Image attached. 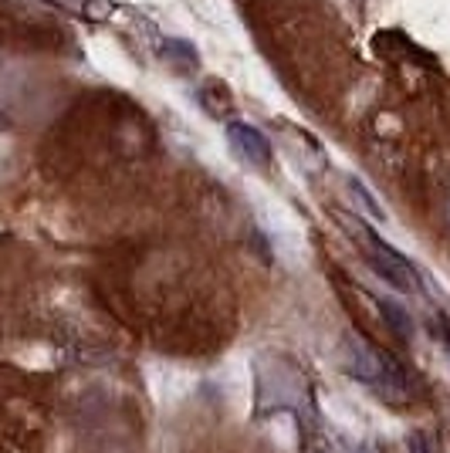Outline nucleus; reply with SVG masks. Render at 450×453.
Masks as SVG:
<instances>
[{
    "label": "nucleus",
    "mask_w": 450,
    "mask_h": 453,
    "mask_svg": "<svg viewBox=\"0 0 450 453\" xmlns=\"http://www.w3.org/2000/svg\"><path fill=\"white\" fill-rule=\"evenodd\" d=\"M55 4H65V7H81V0H55Z\"/></svg>",
    "instance_id": "9b49d317"
},
{
    "label": "nucleus",
    "mask_w": 450,
    "mask_h": 453,
    "mask_svg": "<svg viewBox=\"0 0 450 453\" xmlns=\"http://www.w3.org/2000/svg\"><path fill=\"white\" fill-rule=\"evenodd\" d=\"M268 430H271V436H275L278 450H284V453L299 450V426H295V419H291L288 413L275 416V419L268 423Z\"/></svg>",
    "instance_id": "423d86ee"
},
{
    "label": "nucleus",
    "mask_w": 450,
    "mask_h": 453,
    "mask_svg": "<svg viewBox=\"0 0 450 453\" xmlns=\"http://www.w3.org/2000/svg\"><path fill=\"white\" fill-rule=\"evenodd\" d=\"M146 376H150L152 399L159 406H173L183 396H190V389H193V376L183 372V369H176V365H150Z\"/></svg>",
    "instance_id": "20e7f679"
},
{
    "label": "nucleus",
    "mask_w": 450,
    "mask_h": 453,
    "mask_svg": "<svg viewBox=\"0 0 450 453\" xmlns=\"http://www.w3.org/2000/svg\"><path fill=\"white\" fill-rule=\"evenodd\" d=\"M349 220H353V217H349ZM353 224L362 230V241H366V265L373 267L376 274L390 284V288H396L400 295L420 291V271L413 267L410 257H407L403 250H396L393 244H386L376 230H369L366 220H353Z\"/></svg>",
    "instance_id": "f257e3e1"
},
{
    "label": "nucleus",
    "mask_w": 450,
    "mask_h": 453,
    "mask_svg": "<svg viewBox=\"0 0 450 453\" xmlns=\"http://www.w3.org/2000/svg\"><path fill=\"white\" fill-rule=\"evenodd\" d=\"M159 58L163 61H169V65H183L187 72H193L197 65H200V55H197V48L190 44V41H183V38H167L163 44H159Z\"/></svg>",
    "instance_id": "39448f33"
},
{
    "label": "nucleus",
    "mask_w": 450,
    "mask_h": 453,
    "mask_svg": "<svg viewBox=\"0 0 450 453\" xmlns=\"http://www.w3.org/2000/svg\"><path fill=\"white\" fill-rule=\"evenodd\" d=\"M322 410L336 423L338 430L353 436H362L373 430V410H366L353 396H338V393H322Z\"/></svg>",
    "instance_id": "7ed1b4c3"
},
{
    "label": "nucleus",
    "mask_w": 450,
    "mask_h": 453,
    "mask_svg": "<svg viewBox=\"0 0 450 453\" xmlns=\"http://www.w3.org/2000/svg\"><path fill=\"white\" fill-rule=\"evenodd\" d=\"M227 139H230V146L237 150V156H241V159H247L251 166H258V170H268V166L275 163L271 139H268L261 129H254V126H247V122H237V119H230V122H227Z\"/></svg>",
    "instance_id": "f03ea898"
},
{
    "label": "nucleus",
    "mask_w": 450,
    "mask_h": 453,
    "mask_svg": "<svg viewBox=\"0 0 450 453\" xmlns=\"http://www.w3.org/2000/svg\"><path fill=\"white\" fill-rule=\"evenodd\" d=\"M407 447H410V453H433V440L416 430V434L407 436Z\"/></svg>",
    "instance_id": "9d476101"
},
{
    "label": "nucleus",
    "mask_w": 450,
    "mask_h": 453,
    "mask_svg": "<svg viewBox=\"0 0 450 453\" xmlns=\"http://www.w3.org/2000/svg\"><path fill=\"white\" fill-rule=\"evenodd\" d=\"M349 189H353V196H356L359 203L366 207V213H369L373 220H379V224L386 220V210L379 207V200H376V193H373V189H369V187H366L362 180H356V176H353V180H349Z\"/></svg>",
    "instance_id": "6e6552de"
},
{
    "label": "nucleus",
    "mask_w": 450,
    "mask_h": 453,
    "mask_svg": "<svg viewBox=\"0 0 450 453\" xmlns=\"http://www.w3.org/2000/svg\"><path fill=\"white\" fill-rule=\"evenodd\" d=\"M78 11H81L89 20H105V18H112L115 0H81V7H78Z\"/></svg>",
    "instance_id": "1a4fd4ad"
},
{
    "label": "nucleus",
    "mask_w": 450,
    "mask_h": 453,
    "mask_svg": "<svg viewBox=\"0 0 450 453\" xmlns=\"http://www.w3.org/2000/svg\"><path fill=\"white\" fill-rule=\"evenodd\" d=\"M379 311L386 315L390 328H393L400 339H413V319H410V311H407L403 304L390 302V298H379Z\"/></svg>",
    "instance_id": "0eeeda50"
}]
</instances>
